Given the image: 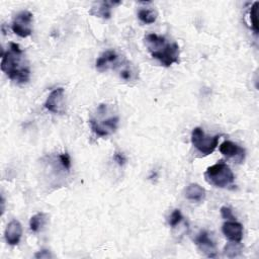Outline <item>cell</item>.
Here are the masks:
<instances>
[{"label": "cell", "instance_id": "603a6c76", "mask_svg": "<svg viewBox=\"0 0 259 259\" xmlns=\"http://www.w3.org/2000/svg\"><path fill=\"white\" fill-rule=\"evenodd\" d=\"M113 160H114L119 166L124 165L125 162H126V158H125L124 154L121 153V152H116V153H114V155H113Z\"/></svg>", "mask_w": 259, "mask_h": 259}, {"label": "cell", "instance_id": "2e32d148", "mask_svg": "<svg viewBox=\"0 0 259 259\" xmlns=\"http://www.w3.org/2000/svg\"><path fill=\"white\" fill-rule=\"evenodd\" d=\"M47 218H48V215L45 212L35 213L29 220V229L34 233L38 232L45 226V224L47 222Z\"/></svg>", "mask_w": 259, "mask_h": 259}, {"label": "cell", "instance_id": "6da1fadb", "mask_svg": "<svg viewBox=\"0 0 259 259\" xmlns=\"http://www.w3.org/2000/svg\"><path fill=\"white\" fill-rule=\"evenodd\" d=\"M0 67L11 81L18 84L28 82L30 78V69L24 62V52L16 42H10L8 51L2 52Z\"/></svg>", "mask_w": 259, "mask_h": 259}, {"label": "cell", "instance_id": "ba28073f", "mask_svg": "<svg viewBox=\"0 0 259 259\" xmlns=\"http://www.w3.org/2000/svg\"><path fill=\"white\" fill-rule=\"evenodd\" d=\"M194 242L204 255H206L207 257H215L217 255L215 244L211 240V238H209V235L206 231L199 232L198 235L195 237Z\"/></svg>", "mask_w": 259, "mask_h": 259}, {"label": "cell", "instance_id": "7402d4cb", "mask_svg": "<svg viewBox=\"0 0 259 259\" xmlns=\"http://www.w3.org/2000/svg\"><path fill=\"white\" fill-rule=\"evenodd\" d=\"M221 215L223 217V219L230 221V220H236V218L234 217L232 209L228 206H222L221 207Z\"/></svg>", "mask_w": 259, "mask_h": 259}, {"label": "cell", "instance_id": "cb8c5ba5", "mask_svg": "<svg viewBox=\"0 0 259 259\" xmlns=\"http://www.w3.org/2000/svg\"><path fill=\"white\" fill-rule=\"evenodd\" d=\"M34 258L37 259H49V258H53L52 253L49 250H40L38 252H36L34 254Z\"/></svg>", "mask_w": 259, "mask_h": 259}, {"label": "cell", "instance_id": "5bb4252c", "mask_svg": "<svg viewBox=\"0 0 259 259\" xmlns=\"http://www.w3.org/2000/svg\"><path fill=\"white\" fill-rule=\"evenodd\" d=\"M186 199L193 202H201L205 198V189L197 183H190L184 191Z\"/></svg>", "mask_w": 259, "mask_h": 259}, {"label": "cell", "instance_id": "9a60e30c", "mask_svg": "<svg viewBox=\"0 0 259 259\" xmlns=\"http://www.w3.org/2000/svg\"><path fill=\"white\" fill-rule=\"evenodd\" d=\"M243 251V246L240 242H233L231 241L224 247V255L228 258H234L241 255Z\"/></svg>", "mask_w": 259, "mask_h": 259}, {"label": "cell", "instance_id": "52a82bcc", "mask_svg": "<svg viewBox=\"0 0 259 259\" xmlns=\"http://www.w3.org/2000/svg\"><path fill=\"white\" fill-rule=\"evenodd\" d=\"M64 93L65 90L62 87L54 89L48 96L46 102L44 103V106L46 109H48L51 112L54 113H60L62 112V106H63V99H64Z\"/></svg>", "mask_w": 259, "mask_h": 259}, {"label": "cell", "instance_id": "30bf717a", "mask_svg": "<svg viewBox=\"0 0 259 259\" xmlns=\"http://www.w3.org/2000/svg\"><path fill=\"white\" fill-rule=\"evenodd\" d=\"M118 64V55L113 50L103 52L96 60L95 67L99 72L106 71L110 68H114Z\"/></svg>", "mask_w": 259, "mask_h": 259}, {"label": "cell", "instance_id": "44dd1931", "mask_svg": "<svg viewBox=\"0 0 259 259\" xmlns=\"http://www.w3.org/2000/svg\"><path fill=\"white\" fill-rule=\"evenodd\" d=\"M59 161L62 167L66 170L69 171L71 169V158L68 153H62L59 155Z\"/></svg>", "mask_w": 259, "mask_h": 259}, {"label": "cell", "instance_id": "7c38bea8", "mask_svg": "<svg viewBox=\"0 0 259 259\" xmlns=\"http://www.w3.org/2000/svg\"><path fill=\"white\" fill-rule=\"evenodd\" d=\"M21 236H22L21 224L17 220H12L11 222H9L4 232V237L6 242L11 246H15L19 243Z\"/></svg>", "mask_w": 259, "mask_h": 259}, {"label": "cell", "instance_id": "e0dca14e", "mask_svg": "<svg viewBox=\"0 0 259 259\" xmlns=\"http://www.w3.org/2000/svg\"><path fill=\"white\" fill-rule=\"evenodd\" d=\"M138 17L139 19L145 23V24H152L157 19V13L153 9L149 8H141L138 11Z\"/></svg>", "mask_w": 259, "mask_h": 259}, {"label": "cell", "instance_id": "4fadbf2b", "mask_svg": "<svg viewBox=\"0 0 259 259\" xmlns=\"http://www.w3.org/2000/svg\"><path fill=\"white\" fill-rule=\"evenodd\" d=\"M121 2L119 1H101V2H96L91 9L89 10V14L100 17L103 19H108L111 16V10L114 5H118Z\"/></svg>", "mask_w": 259, "mask_h": 259}, {"label": "cell", "instance_id": "8992f818", "mask_svg": "<svg viewBox=\"0 0 259 259\" xmlns=\"http://www.w3.org/2000/svg\"><path fill=\"white\" fill-rule=\"evenodd\" d=\"M33 15L27 10L17 13L11 23L12 31L20 37H27L32 33Z\"/></svg>", "mask_w": 259, "mask_h": 259}, {"label": "cell", "instance_id": "ac0fdd59", "mask_svg": "<svg viewBox=\"0 0 259 259\" xmlns=\"http://www.w3.org/2000/svg\"><path fill=\"white\" fill-rule=\"evenodd\" d=\"M258 5L259 2L256 1L253 3V5L250 8L249 11V18H250V22H251V28L254 31V33L257 35L258 34Z\"/></svg>", "mask_w": 259, "mask_h": 259}, {"label": "cell", "instance_id": "d6986e66", "mask_svg": "<svg viewBox=\"0 0 259 259\" xmlns=\"http://www.w3.org/2000/svg\"><path fill=\"white\" fill-rule=\"evenodd\" d=\"M120 78H122L125 81H132V80H136L138 77L137 71L134 69V67L132 65H130L127 63V65H125L123 67V69H121L120 73Z\"/></svg>", "mask_w": 259, "mask_h": 259}, {"label": "cell", "instance_id": "9c48e42d", "mask_svg": "<svg viewBox=\"0 0 259 259\" xmlns=\"http://www.w3.org/2000/svg\"><path fill=\"white\" fill-rule=\"evenodd\" d=\"M222 232L227 239L233 242H241L243 239V226L236 220H230L223 224Z\"/></svg>", "mask_w": 259, "mask_h": 259}, {"label": "cell", "instance_id": "277c9868", "mask_svg": "<svg viewBox=\"0 0 259 259\" xmlns=\"http://www.w3.org/2000/svg\"><path fill=\"white\" fill-rule=\"evenodd\" d=\"M221 136L215 135L213 137L206 136L202 128L194 127L191 132V143L192 146L202 155L207 156L213 153L217 149Z\"/></svg>", "mask_w": 259, "mask_h": 259}, {"label": "cell", "instance_id": "3957f363", "mask_svg": "<svg viewBox=\"0 0 259 259\" xmlns=\"http://www.w3.org/2000/svg\"><path fill=\"white\" fill-rule=\"evenodd\" d=\"M205 181L215 187L226 188L233 185L235 175L231 168L224 162L220 161L209 166L204 172Z\"/></svg>", "mask_w": 259, "mask_h": 259}, {"label": "cell", "instance_id": "ffe728a7", "mask_svg": "<svg viewBox=\"0 0 259 259\" xmlns=\"http://www.w3.org/2000/svg\"><path fill=\"white\" fill-rule=\"evenodd\" d=\"M182 220H183V215H182L181 210L178 209V208H176V209H174V210L171 212V214H170V217H169V220H168V224H169L170 227L174 228V227H176L178 224H180V222H181Z\"/></svg>", "mask_w": 259, "mask_h": 259}, {"label": "cell", "instance_id": "8fae6325", "mask_svg": "<svg viewBox=\"0 0 259 259\" xmlns=\"http://www.w3.org/2000/svg\"><path fill=\"white\" fill-rule=\"evenodd\" d=\"M220 152L229 158L236 159L239 163H242L245 159V150L231 141H225L220 146Z\"/></svg>", "mask_w": 259, "mask_h": 259}, {"label": "cell", "instance_id": "5b68a950", "mask_svg": "<svg viewBox=\"0 0 259 259\" xmlns=\"http://www.w3.org/2000/svg\"><path fill=\"white\" fill-rule=\"evenodd\" d=\"M119 117L117 115H111L106 118L98 119L97 117H91L89 123L92 132L98 137H107L114 133L118 127Z\"/></svg>", "mask_w": 259, "mask_h": 259}, {"label": "cell", "instance_id": "7a4b0ae2", "mask_svg": "<svg viewBox=\"0 0 259 259\" xmlns=\"http://www.w3.org/2000/svg\"><path fill=\"white\" fill-rule=\"evenodd\" d=\"M145 44L151 56L158 60L161 65L170 67L179 63L180 50L177 42H169L162 35L149 33L145 37Z\"/></svg>", "mask_w": 259, "mask_h": 259}]
</instances>
